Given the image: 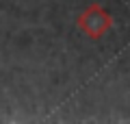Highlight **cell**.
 <instances>
[{
    "label": "cell",
    "mask_w": 130,
    "mask_h": 124,
    "mask_svg": "<svg viewBox=\"0 0 130 124\" xmlns=\"http://www.w3.org/2000/svg\"><path fill=\"white\" fill-rule=\"evenodd\" d=\"M76 26L83 35H87L89 39H102L113 26V15L104 9L102 5H89L83 13L76 18Z\"/></svg>",
    "instance_id": "cell-1"
}]
</instances>
